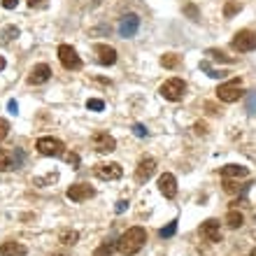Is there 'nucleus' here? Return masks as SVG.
<instances>
[{
  "mask_svg": "<svg viewBox=\"0 0 256 256\" xmlns=\"http://www.w3.org/2000/svg\"><path fill=\"white\" fill-rule=\"evenodd\" d=\"M144 242H147V230L140 226H133L119 238V252L124 256H133L144 247Z\"/></svg>",
  "mask_w": 256,
  "mask_h": 256,
  "instance_id": "f257e3e1",
  "label": "nucleus"
},
{
  "mask_svg": "<svg viewBox=\"0 0 256 256\" xmlns=\"http://www.w3.org/2000/svg\"><path fill=\"white\" fill-rule=\"evenodd\" d=\"M242 96H245V91H242V80L224 82V84H219V88H217V98H219L221 103H235V100Z\"/></svg>",
  "mask_w": 256,
  "mask_h": 256,
  "instance_id": "f03ea898",
  "label": "nucleus"
},
{
  "mask_svg": "<svg viewBox=\"0 0 256 256\" xmlns=\"http://www.w3.org/2000/svg\"><path fill=\"white\" fill-rule=\"evenodd\" d=\"M35 149H37V154H42V156H52V159H56V156H61L63 151H65V144H63L58 138L47 135V138H40V140L35 142Z\"/></svg>",
  "mask_w": 256,
  "mask_h": 256,
  "instance_id": "7ed1b4c3",
  "label": "nucleus"
},
{
  "mask_svg": "<svg viewBox=\"0 0 256 256\" xmlns=\"http://www.w3.org/2000/svg\"><path fill=\"white\" fill-rule=\"evenodd\" d=\"M159 91H161V96L166 98V100H172V103H177V100H182V98L186 96V84L182 80L172 77V80L163 82Z\"/></svg>",
  "mask_w": 256,
  "mask_h": 256,
  "instance_id": "20e7f679",
  "label": "nucleus"
},
{
  "mask_svg": "<svg viewBox=\"0 0 256 256\" xmlns=\"http://www.w3.org/2000/svg\"><path fill=\"white\" fill-rule=\"evenodd\" d=\"M58 61H61V65L65 70H80L82 68L80 54L75 52V47H70V44H61L58 47Z\"/></svg>",
  "mask_w": 256,
  "mask_h": 256,
  "instance_id": "39448f33",
  "label": "nucleus"
},
{
  "mask_svg": "<svg viewBox=\"0 0 256 256\" xmlns=\"http://www.w3.org/2000/svg\"><path fill=\"white\" fill-rule=\"evenodd\" d=\"M230 47L235 49V52H254L256 49V33H252V30H238L235 33V37L230 40Z\"/></svg>",
  "mask_w": 256,
  "mask_h": 256,
  "instance_id": "423d86ee",
  "label": "nucleus"
},
{
  "mask_svg": "<svg viewBox=\"0 0 256 256\" xmlns=\"http://www.w3.org/2000/svg\"><path fill=\"white\" fill-rule=\"evenodd\" d=\"M96 196V189L86 182H77V184H70L68 186V198H70L72 203H84L88 198H93Z\"/></svg>",
  "mask_w": 256,
  "mask_h": 256,
  "instance_id": "0eeeda50",
  "label": "nucleus"
},
{
  "mask_svg": "<svg viewBox=\"0 0 256 256\" xmlns=\"http://www.w3.org/2000/svg\"><path fill=\"white\" fill-rule=\"evenodd\" d=\"M91 147L98 151V154H112L116 149V140L112 135H107V133H96L93 138H91Z\"/></svg>",
  "mask_w": 256,
  "mask_h": 256,
  "instance_id": "6e6552de",
  "label": "nucleus"
},
{
  "mask_svg": "<svg viewBox=\"0 0 256 256\" xmlns=\"http://www.w3.org/2000/svg\"><path fill=\"white\" fill-rule=\"evenodd\" d=\"M93 172H96L98 179H107V182L110 179H121V175H124L119 163H98Z\"/></svg>",
  "mask_w": 256,
  "mask_h": 256,
  "instance_id": "1a4fd4ad",
  "label": "nucleus"
},
{
  "mask_svg": "<svg viewBox=\"0 0 256 256\" xmlns=\"http://www.w3.org/2000/svg\"><path fill=\"white\" fill-rule=\"evenodd\" d=\"M154 172H156V161L151 159V156H142L138 161V168H135V179L138 182H147Z\"/></svg>",
  "mask_w": 256,
  "mask_h": 256,
  "instance_id": "9d476101",
  "label": "nucleus"
},
{
  "mask_svg": "<svg viewBox=\"0 0 256 256\" xmlns=\"http://www.w3.org/2000/svg\"><path fill=\"white\" fill-rule=\"evenodd\" d=\"M140 28V17L138 14H126L119 21V37H133Z\"/></svg>",
  "mask_w": 256,
  "mask_h": 256,
  "instance_id": "9b49d317",
  "label": "nucleus"
},
{
  "mask_svg": "<svg viewBox=\"0 0 256 256\" xmlns=\"http://www.w3.org/2000/svg\"><path fill=\"white\" fill-rule=\"evenodd\" d=\"M159 191L166 196V198H170V200L177 196V179L172 172H163V175L159 177Z\"/></svg>",
  "mask_w": 256,
  "mask_h": 256,
  "instance_id": "f8f14e48",
  "label": "nucleus"
},
{
  "mask_svg": "<svg viewBox=\"0 0 256 256\" xmlns=\"http://www.w3.org/2000/svg\"><path fill=\"white\" fill-rule=\"evenodd\" d=\"M200 235L210 242H219L221 240V226H219V219H207L200 226Z\"/></svg>",
  "mask_w": 256,
  "mask_h": 256,
  "instance_id": "ddd939ff",
  "label": "nucleus"
},
{
  "mask_svg": "<svg viewBox=\"0 0 256 256\" xmlns=\"http://www.w3.org/2000/svg\"><path fill=\"white\" fill-rule=\"evenodd\" d=\"M52 77V68L47 65V63H37L35 68H33V72L28 75V84H44V82Z\"/></svg>",
  "mask_w": 256,
  "mask_h": 256,
  "instance_id": "4468645a",
  "label": "nucleus"
},
{
  "mask_svg": "<svg viewBox=\"0 0 256 256\" xmlns=\"http://www.w3.org/2000/svg\"><path fill=\"white\" fill-rule=\"evenodd\" d=\"M93 52L98 54V61L103 63V65H114L116 63V49L110 47V44H96Z\"/></svg>",
  "mask_w": 256,
  "mask_h": 256,
  "instance_id": "2eb2a0df",
  "label": "nucleus"
},
{
  "mask_svg": "<svg viewBox=\"0 0 256 256\" xmlns=\"http://www.w3.org/2000/svg\"><path fill=\"white\" fill-rule=\"evenodd\" d=\"M26 254H28V249H26V245H21V242L7 240V242L0 245V256H26Z\"/></svg>",
  "mask_w": 256,
  "mask_h": 256,
  "instance_id": "dca6fc26",
  "label": "nucleus"
},
{
  "mask_svg": "<svg viewBox=\"0 0 256 256\" xmlns=\"http://www.w3.org/2000/svg\"><path fill=\"white\" fill-rule=\"evenodd\" d=\"M247 175H249L247 166L228 163V166H224V168H221V177H224V179H230V177H247Z\"/></svg>",
  "mask_w": 256,
  "mask_h": 256,
  "instance_id": "f3484780",
  "label": "nucleus"
},
{
  "mask_svg": "<svg viewBox=\"0 0 256 256\" xmlns=\"http://www.w3.org/2000/svg\"><path fill=\"white\" fill-rule=\"evenodd\" d=\"M114 249H119V240H105V242L93 252V256H110Z\"/></svg>",
  "mask_w": 256,
  "mask_h": 256,
  "instance_id": "a211bd4d",
  "label": "nucleus"
},
{
  "mask_svg": "<svg viewBox=\"0 0 256 256\" xmlns=\"http://www.w3.org/2000/svg\"><path fill=\"white\" fill-rule=\"evenodd\" d=\"M242 224H245V219H242V214L240 212L230 210V212L226 214V226H228V228H240Z\"/></svg>",
  "mask_w": 256,
  "mask_h": 256,
  "instance_id": "6ab92c4d",
  "label": "nucleus"
},
{
  "mask_svg": "<svg viewBox=\"0 0 256 256\" xmlns=\"http://www.w3.org/2000/svg\"><path fill=\"white\" fill-rule=\"evenodd\" d=\"M179 63H182L179 54H163V58H161V65H163V68H170V70L177 68Z\"/></svg>",
  "mask_w": 256,
  "mask_h": 256,
  "instance_id": "aec40b11",
  "label": "nucleus"
},
{
  "mask_svg": "<svg viewBox=\"0 0 256 256\" xmlns=\"http://www.w3.org/2000/svg\"><path fill=\"white\" fill-rule=\"evenodd\" d=\"M14 168V161H12V154H7L5 149H0V172H7V170Z\"/></svg>",
  "mask_w": 256,
  "mask_h": 256,
  "instance_id": "412c9836",
  "label": "nucleus"
},
{
  "mask_svg": "<svg viewBox=\"0 0 256 256\" xmlns=\"http://www.w3.org/2000/svg\"><path fill=\"white\" fill-rule=\"evenodd\" d=\"M80 240V233L77 230H63L61 235H58V242L61 245H75Z\"/></svg>",
  "mask_w": 256,
  "mask_h": 256,
  "instance_id": "4be33fe9",
  "label": "nucleus"
},
{
  "mask_svg": "<svg viewBox=\"0 0 256 256\" xmlns=\"http://www.w3.org/2000/svg\"><path fill=\"white\" fill-rule=\"evenodd\" d=\"M205 54H207L210 58H214V61H224V63H233V61H235L233 56H226V54L221 52V49H207Z\"/></svg>",
  "mask_w": 256,
  "mask_h": 256,
  "instance_id": "5701e85b",
  "label": "nucleus"
},
{
  "mask_svg": "<svg viewBox=\"0 0 256 256\" xmlns=\"http://www.w3.org/2000/svg\"><path fill=\"white\" fill-rule=\"evenodd\" d=\"M240 9H242V5H240V2H235V0H228V2L224 5V17L230 19L233 14H238Z\"/></svg>",
  "mask_w": 256,
  "mask_h": 256,
  "instance_id": "b1692460",
  "label": "nucleus"
},
{
  "mask_svg": "<svg viewBox=\"0 0 256 256\" xmlns=\"http://www.w3.org/2000/svg\"><path fill=\"white\" fill-rule=\"evenodd\" d=\"M200 70H205L212 80H224L226 77V72H221V70H214V68H210V63L207 61H200Z\"/></svg>",
  "mask_w": 256,
  "mask_h": 256,
  "instance_id": "393cba45",
  "label": "nucleus"
},
{
  "mask_svg": "<svg viewBox=\"0 0 256 256\" xmlns=\"http://www.w3.org/2000/svg\"><path fill=\"white\" fill-rule=\"evenodd\" d=\"M86 110H91V112H103V110H105V103H103L100 98H88Z\"/></svg>",
  "mask_w": 256,
  "mask_h": 256,
  "instance_id": "a878e982",
  "label": "nucleus"
},
{
  "mask_svg": "<svg viewBox=\"0 0 256 256\" xmlns=\"http://www.w3.org/2000/svg\"><path fill=\"white\" fill-rule=\"evenodd\" d=\"M175 230H177V219H172L168 226H163V228L159 230V235H161V238H172V235H175Z\"/></svg>",
  "mask_w": 256,
  "mask_h": 256,
  "instance_id": "bb28decb",
  "label": "nucleus"
},
{
  "mask_svg": "<svg viewBox=\"0 0 256 256\" xmlns=\"http://www.w3.org/2000/svg\"><path fill=\"white\" fill-rule=\"evenodd\" d=\"M19 35V28H14V26H7L5 30H2V42H9L12 37H17Z\"/></svg>",
  "mask_w": 256,
  "mask_h": 256,
  "instance_id": "cd10ccee",
  "label": "nucleus"
},
{
  "mask_svg": "<svg viewBox=\"0 0 256 256\" xmlns=\"http://www.w3.org/2000/svg\"><path fill=\"white\" fill-rule=\"evenodd\" d=\"M247 112H249V114H256V91H249V96H247Z\"/></svg>",
  "mask_w": 256,
  "mask_h": 256,
  "instance_id": "c85d7f7f",
  "label": "nucleus"
},
{
  "mask_svg": "<svg viewBox=\"0 0 256 256\" xmlns=\"http://www.w3.org/2000/svg\"><path fill=\"white\" fill-rule=\"evenodd\" d=\"M184 14H189V19H194V21H196L198 17H200V12H198V7H196V5H189V2L184 5Z\"/></svg>",
  "mask_w": 256,
  "mask_h": 256,
  "instance_id": "c756f323",
  "label": "nucleus"
},
{
  "mask_svg": "<svg viewBox=\"0 0 256 256\" xmlns=\"http://www.w3.org/2000/svg\"><path fill=\"white\" fill-rule=\"evenodd\" d=\"M7 135H9V121L7 119H0V142L5 140Z\"/></svg>",
  "mask_w": 256,
  "mask_h": 256,
  "instance_id": "7c9ffc66",
  "label": "nucleus"
},
{
  "mask_svg": "<svg viewBox=\"0 0 256 256\" xmlns=\"http://www.w3.org/2000/svg\"><path fill=\"white\" fill-rule=\"evenodd\" d=\"M133 133H135L138 138H144V135H147L149 131H147V128H144L142 124H135V126H133Z\"/></svg>",
  "mask_w": 256,
  "mask_h": 256,
  "instance_id": "2f4dec72",
  "label": "nucleus"
},
{
  "mask_svg": "<svg viewBox=\"0 0 256 256\" xmlns=\"http://www.w3.org/2000/svg\"><path fill=\"white\" fill-rule=\"evenodd\" d=\"M68 163H70L72 168H80V156L72 151V154H68Z\"/></svg>",
  "mask_w": 256,
  "mask_h": 256,
  "instance_id": "473e14b6",
  "label": "nucleus"
},
{
  "mask_svg": "<svg viewBox=\"0 0 256 256\" xmlns=\"http://www.w3.org/2000/svg\"><path fill=\"white\" fill-rule=\"evenodd\" d=\"M194 128H196V133H198V135H205V133H207V126H205L203 121H198Z\"/></svg>",
  "mask_w": 256,
  "mask_h": 256,
  "instance_id": "72a5a7b5",
  "label": "nucleus"
},
{
  "mask_svg": "<svg viewBox=\"0 0 256 256\" xmlns=\"http://www.w3.org/2000/svg\"><path fill=\"white\" fill-rule=\"evenodd\" d=\"M19 5V0H2V7L5 9H14Z\"/></svg>",
  "mask_w": 256,
  "mask_h": 256,
  "instance_id": "f704fd0d",
  "label": "nucleus"
},
{
  "mask_svg": "<svg viewBox=\"0 0 256 256\" xmlns=\"http://www.w3.org/2000/svg\"><path fill=\"white\" fill-rule=\"evenodd\" d=\"M114 210H116V212H119V214L124 212V210H128V200H119V203H116V207H114Z\"/></svg>",
  "mask_w": 256,
  "mask_h": 256,
  "instance_id": "c9c22d12",
  "label": "nucleus"
},
{
  "mask_svg": "<svg viewBox=\"0 0 256 256\" xmlns=\"http://www.w3.org/2000/svg\"><path fill=\"white\" fill-rule=\"evenodd\" d=\"M7 110L12 112V114H17V112H19V103H17V100H9V103H7Z\"/></svg>",
  "mask_w": 256,
  "mask_h": 256,
  "instance_id": "e433bc0d",
  "label": "nucleus"
},
{
  "mask_svg": "<svg viewBox=\"0 0 256 256\" xmlns=\"http://www.w3.org/2000/svg\"><path fill=\"white\" fill-rule=\"evenodd\" d=\"M30 7H44V0H26Z\"/></svg>",
  "mask_w": 256,
  "mask_h": 256,
  "instance_id": "4c0bfd02",
  "label": "nucleus"
},
{
  "mask_svg": "<svg viewBox=\"0 0 256 256\" xmlns=\"http://www.w3.org/2000/svg\"><path fill=\"white\" fill-rule=\"evenodd\" d=\"M205 110H207L210 114H217V112H219V110H217V107H214L212 103H205Z\"/></svg>",
  "mask_w": 256,
  "mask_h": 256,
  "instance_id": "58836bf2",
  "label": "nucleus"
},
{
  "mask_svg": "<svg viewBox=\"0 0 256 256\" xmlns=\"http://www.w3.org/2000/svg\"><path fill=\"white\" fill-rule=\"evenodd\" d=\"M5 65H7V61H5V58L0 56V70H5Z\"/></svg>",
  "mask_w": 256,
  "mask_h": 256,
  "instance_id": "ea45409f",
  "label": "nucleus"
},
{
  "mask_svg": "<svg viewBox=\"0 0 256 256\" xmlns=\"http://www.w3.org/2000/svg\"><path fill=\"white\" fill-rule=\"evenodd\" d=\"M249 256H256V247H254V249H252V252H249Z\"/></svg>",
  "mask_w": 256,
  "mask_h": 256,
  "instance_id": "a19ab883",
  "label": "nucleus"
},
{
  "mask_svg": "<svg viewBox=\"0 0 256 256\" xmlns=\"http://www.w3.org/2000/svg\"><path fill=\"white\" fill-rule=\"evenodd\" d=\"M52 256H63V254H52Z\"/></svg>",
  "mask_w": 256,
  "mask_h": 256,
  "instance_id": "79ce46f5",
  "label": "nucleus"
}]
</instances>
